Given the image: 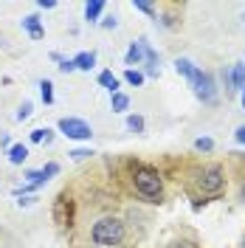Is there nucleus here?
Masks as SVG:
<instances>
[{"label":"nucleus","mask_w":245,"mask_h":248,"mask_svg":"<svg viewBox=\"0 0 245 248\" xmlns=\"http://www.w3.org/2000/svg\"><path fill=\"white\" fill-rule=\"evenodd\" d=\"M133 184H136V192L150 203H158L164 198V181H161V172L153 170V167H136L133 172Z\"/></svg>","instance_id":"obj_1"},{"label":"nucleus","mask_w":245,"mask_h":248,"mask_svg":"<svg viewBox=\"0 0 245 248\" xmlns=\"http://www.w3.org/2000/svg\"><path fill=\"white\" fill-rule=\"evenodd\" d=\"M91 240L96 246H122L124 240V223L119 217H102V220H96L91 229Z\"/></svg>","instance_id":"obj_2"},{"label":"nucleus","mask_w":245,"mask_h":248,"mask_svg":"<svg viewBox=\"0 0 245 248\" xmlns=\"http://www.w3.org/2000/svg\"><path fill=\"white\" fill-rule=\"evenodd\" d=\"M223 186H226V172L220 170V167H206V170H200L198 189L203 195H220Z\"/></svg>","instance_id":"obj_3"},{"label":"nucleus","mask_w":245,"mask_h":248,"mask_svg":"<svg viewBox=\"0 0 245 248\" xmlns=\"http://www.w3.org/2000/svg\"><path fill=\"white\" fill-rule=\"evenodd\" d=\"M189 85L195 88V96H198L200 102H206V105H214L217 102V88H214V79L209 77V74H203L198 68V74L189 79Z\"/></svg>","instance_id":"obj_4"},{"label":"nucleus","mask_w":245,"mask_h":248,"mask_svg":"<svg viewBox=\"0 0 245 248\" xmlns=\"http://www.w3.org/2000/svg\"><path fill=\"white\" fill-rule=\"evenodd\" d=\"M60 130L62 136H68L74 141H91L93 136V127L88 122H82V119H60Z\"/></svg>","instance_id":"obj_5"},{"label":"nucleus","mask_w":245,"mask_h":248,"mask_svg":"<svg viewBox=\"0 0 245 248\" xmlns=\"http://www.w3.org/2000/svg\"><path fill=\"white\" fill-rule=\"evenodd\" d=\"M23 29L29 31L31 40H43V37H46V29H43V23H40V17L37 15L23 17Z\"/></svg>","instance_id":"obj_6"},{"label":"nucleus","mask_w":245,"mask_h":248,"mask_svg":"<svg viewBox=\"0 0 245 248\" xmlns=\"http://www.w3.org/2000/svg\"><path fill=\"white\" fill-rule=\"evenodd\" d=\"M54 220L60 223V226H65V223H71V201L62 195L60 201H57V206H54Z\"/></svg>","instance_id":"obj_7"},{"label":"nucleus","mask_w":245,"mask_h":248,"mask_svg":"<svg viewBox=\"0 0 245 248\" xmlns=\"http://www.w3.org/2000/svg\"><path fill=\"white\" fill-rule=\"evenodd\" d=\"M144 48H147V37H141L138 43H133L130 51H127V65H141L144 62Z\"/></svg>","instance_id":"obj_8"},{"label":"nucleus","mask_w":245,"mask_h":248,"mask_svg":"<svg viewBox=\"0 0 245 248\" xmlns=\"http://www.w3.org/2000/svg\"><path fill=\"white\" fill-rule=\"evenodd\" d=\"M229 82H231V88H234V91H243V88H245V65H243V62L229 68Z\"/></svg>","instance_id":"obj_9"},{"label":"nucleus","mask_w":245,"mask_h":248,"mask_svg":"<svg viewBox=\"0 0 245 248\" xmlns=\"http://www.w3.org/2000/svg\"><path fill=\"white\" fill-rule=\"evenodd\" d=\"M74 65H77V71H91L93 65H96V51H82L74 57Z\"/></svg>","instance_id":"obj_10"},{"label":"nucleus","mask_w":245,"mask_h":248,"mask_svg":"<svg viewBox=\"0 0 245 248\" xmlns=\"http://www.w3.org/2000/svg\"><path fill=\"white\" fill-rule=\"evenodd\" d=\"M26 158H29V147H26V144H12V147H9V161H12L15 167H20Z\"/></svg>","instance_id":"obj_11"},{"label":"nucleus","mask_w":245,"mask_h":248,"mask_svg":"<svg viewBox=\"0 0 245 248\" xmlns=\"http://www.w3.org/2000/svg\"><path fill=\"white\" fill-rule=\"evenodd\" d=\"M99 85H102V88H107L110 96H113V93H119V77H116L113 71H102V74H99Z\"/></svg>","instance_id":"obj_12"},{"label":"nucleus","mask_w":245,"mask_h":248,"mask_svg":"<svg viewBox=\"0 0 245 248\" xmlns=\"http://www.w3.org/2000/svg\"><path fill=\"white\" fill-rule=\"evenodd\" d=\"M102 12H105V3H102V0H91V3H85V20H88V23H96Z\"/></svg>","instance_id":"obj_13"},{"label":"nucleus","mask_w":245,"mask_h":248,"mask_svg":"<svg viewBox=\"0 0 245 248\" xmlns=\"http://www.w3.org/2000/svg\"><path fill=\"white\" fill-rule=\"evenodd\" d=\"M175 71H178L181 77L192 79V77H195V74H198V65H195V62H192V60H178V62H175Z\"/></svg>","instance_id":"obj_14"},{"label":"nucleus","mask_w":245,"mask_h":248,"mask_svg":"<svg viewBox=\"0 0 245 248\" xmlns=\"http://www.w3.org/2000/svg\"><path fill=\"white\" fill-rule=\"evenodd\" d=\"M110 108H113V113H124V110L130 108V96L113 93V96H110Z\"/></svg>","instance_id":"obj_15"},{"label":"nucleus","mask_w":245,"mask_h":248,"mask_svg":"<svg viewBox=\"0 0 245 248\" xmlns=\"http://www.w3.org/2000/svg\"><path fill=\"white\" fill-rule=\"evenodd\" d=\"M48 178H46V172L43 170H31L26 172V186H31V189H37V186H43Z\"/></svg>","instance_id":"obj_16"},{"label":"nucleus","mask_w":245,"mask_h":248,"mask_svg":"<svg viewBox=\"0 0 245 248\" xmlns=\"http://www.w3.org/2000/svg\"><path fill=\"white\" fill-rule=\"evenodd\" d=\"M31 141H34V144H40V141H46V144H51V141H54V133H51V130H43V127H37V130H31Z\"/></svg>","instance_id":"obj_17"},{"label":"nucleus","mask_w":245,"mask_h":248,"mask_svg":"<svg viewBox=\"0 0 245 248\" xmlns=\"http://www.w3.org/2000/svg\"><path fill=\"white\" fill-rule=\"evenodd\" d=\"M51 60L60 62V71H62V74H71V71H77L74 60H68V57H62V54H51Z\"/></svg>","instance_id":"obj_18"},{"label":"nucleus","mask_w":245,"mask_h":248,"mask_svg":"<svg viewBox=\"0 0 245 248\" xmlns=\"http://www.w3.org/2000/svg\"><path fill=\"white\" fill-rule=\"evenodd\" d=\"M40 96H43V102H46V105H51V102H54V85H51L48 79H43V82H40Z\"/></svg>","instance_id":"obj_19"},{"label":"nucleus","mask_w":245,"mask_h":248,"mask_svg":"<svg viewBox=\"0 0 245 248\" xmlns=\"http://www.w3.org/2000/svg\"><path fill=\"white\" fill-rule=\"evenodd\" d=\"M124 79L133 85V88H138V85H144V74L141 71H133V68H127V74H124Z\"/></svg>","instance_id":"obj_20"},{"label":"nucleus","mask_w":245,"mask_h":248,"mask_svg":"<svg viewBox=\"0 0 245 248\" xmlns=\"http://www.w3.org/2000/svg\"><path fill=\"white\" fill-rule=\"evenodd\" d=\"M127 127H130L133 133H144V119H141V116H127Z\"/></svg>","instance_id":"obj_21"},{"label":"nucleus","mask_w":245,"mask_h":248,"mask_svg":"<svg viewBox=\"0 0 245 248\" xmlns=\"http://www.w3.org/2000/svg\"><path fill=\"white\" fill-rule=\"evenodd\" d=\"M195 150H200V153H212V150H214V141L203 136V139H198V141H195Z\"/></svg>","instance_id":"obj_22"},{"label":"nucleus","mask_w":245,"mask_h":248,"mask_svg":"<svg viewBox=\"0 0 245 248\" xmlns=\"http://www.w3.org/2000/svg\"><path fill=\"white\" fill-rule=\"evenodd\" d=\"M71 158H74V161H85V158H91V155H96L93 153V150H85V147H79V150H71Z\"/></svg>","instance_id":"obj_23"},{"label":"nucleus","mask_w":245,"mask_h":248,"mask_svg":"<svg viewBox=\"0 0 245 248\" xmlns=\"http://www.w3.org/2000/svg\"><path fill=\"white\" fill-rule=\"evenodd\" d=\"M31 110H34V108H31V102H23V105H20V110H17L15 119H17V122H26V119L31 116Z\"/></svg>","instance_id":"obj_24"},{"label":"nucleus","mask_w":245,"mask_h":248,"mask_svg":"<svg viewBox=\"0 0 245 248\" xmlns=\"http://www.w3.org/2000/svg\"><path fill=\"white\" fill-rule=\"evenodd\" d=\"M133 6H136L138 12H144V15H155V6L153 3H147V0H136Z\"/></svg>","instance_id":"obj_25"},{"label":"nucleus","mask_w":245,"mask_h":248,"mask_svg":"<svg viewBox=\"0 0 245 248\" xmlns=\"http://www.w3.org/2000/svg\"><path fill=\"white\" fill-rule=\"evenodd\" d=\"M43 172H46V178H51V175H57V172H60V164H54V161H51V164L43 167Z\"/></svg>","instance_id":"obj_26"},{"label":"nucleus","mask_w":245,"mask_h":248,"mask_svg":"<svg viewBox=\"0 0 245 248\" xmlns=\"http://www.w3.org/2000/svg\"><path fill=\"white\" fill-rule=\"evenodd\" d=\"M37 6H40V9H54L57 3H54V0H37Z\"/></svg>","instance_id":"obj_27"},{"label":"nucleus","mask_w":245,"mask_h":248,"mask_svg":"<svg viewBox=\"0 0 245 248\" xmlns=\"http://www.w3.org/2000/svg\"><path fill=\"white\" fill-rule=\"evenodd\" d=\"M102 26H105V29H116V17H105Z\"/></svg>","instance_id":"obj_28"},{"label":"nucleus","mask_w":245,"mask_h":248,"mask_svg":"<svg viewBox=\"0 0 245 248\" xmlns=\"http://www.w3.org/2000/svg\"><path fill=\"white\" fill-rule=\"evenodd\" d=\"M34 201H37V198H29V195H23V198H20L17 203H20V206H31Z\"/></svg>","instance_id":"obj_29"},{"label":"nucleus","mask_w":245,"mask_h":248,"mask_svg":"<svg viewBox=\"0 0 245 248\" xmlns=\"http://www.w3.org/2000/svg\"><path fill=\"white\" fill-rule=\"evenodd\" d=\"M0 147H6V150H9V147H12V139H9V136H6V133H3V136H0Z\"/></svg>","instance_id":"obj_30"},{"label":"nucleus","mask_w":245,"mask_h":248,"mask_svg":"<svg viewBox=\"0 0 245 248\" xmlns=\"http://www.w3.org/2000/svg\"><path fill=\"white\" fill-rule=\"evenodd\" d=\"M237 141H240V144H245V127H240V130H237Z\"/></svg>","instance_id":"obj_31"},{"label":"nucleus","mask_w":245,"mask_h":248,"mask_svg":"<svg viewBox=\"0 0 245 248\" xmlns=\"http://www.w3.org/2000/svg\"><path fill=\"white\" fill-rule=\"evenodd\" d=\"M169 248H192V246H186V243H172Z\"/></svg>","instance_id":"obj_32"},{"label":"nucleus","mask_w":245,"mask_h":248,"mask_svg":"<svg viewBox=\"0 0 245 248\" xmlns=\"http://www.w3.org/2000/svg\"><path fill=\"white\" fill-rule=\"evenodd\" d=\"M243 108H245V88H243Z\"/></svg>","instance_id":"obj_33"},{"label":"nucleus","mask_w":245,"mask_h":248,"mask_svg":"<svg viewBox=\"0 0 245 248\" xmlns=\"http://www.w3.org/2000/svg\"><path fill=\"white\" fill-rule=\"evenodd\" d=\"M243 203H245V186H243Z\"/></svg>","instance_id":"obj_34"},{"label":"nucleus","mask_w":245,"mask_h":248,"mask_svg":"<svg viewBox=\"0 0 245 248\" xmlns=\"http://www.w3.org/2000/svg\"><path fill=\"white\" fill-rule=\"evenodd\" d=\"M240 248H245V237H243V246H240Z\"/></svg>","instance_id":"obj_35"},{"label":"nucleus","mask_w":245,"mask_h":248,"mask_svg":"<svg viewBox=\"0 0 245 248\" xmlns=\"http://www.w3.org/2000/svg\"><path fill=\"white\" fill-rule=\"evenodd\" d=\"M243 23H245V15H243Z\"/></svg>","instance_id":"obj_36"}]
</instances>
